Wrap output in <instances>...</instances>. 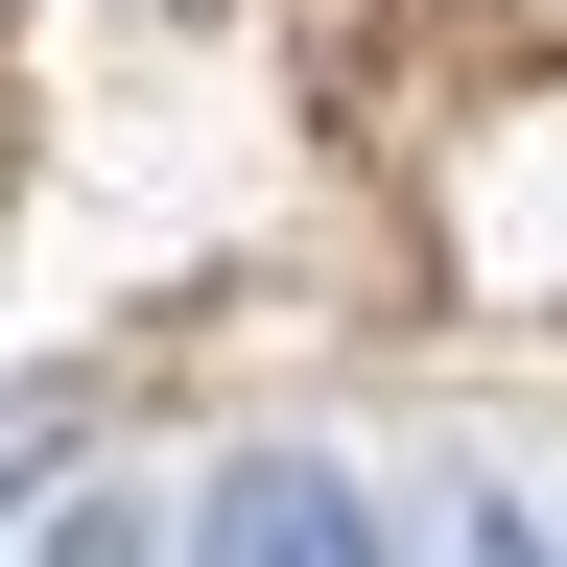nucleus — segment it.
I'll list each match as a JSON object with an SVG mask.
<instances>
[{
	"label": "nucleus",
	"mask_w": 567,
	"mask_h": 567,
	"mask_svg": "<svg viewBox=\"0 0 567 567\" xmlns=\"http://www.w3.org/2000/svg\"><path fill=\"white\" fill-rule=\"evenodd\" d=\"M189 567H379V496L331 450H237V473H189Z\"/></svg>",
	"instance_id": "f257e3e1"
},
{
	"label": "nucleus",
	"mask_w": 567,
	"mask_h": 567,
	"mask_svg": "<svg viewBox=\"0 0 567 567\" xmlns=\"http://www.w3.org/2000/svg\"><path fill=\"white\" fill-rule=\"evenodd\" d=\"M48 567H166V544H142L118 496H71V520H48Z\"/></svg>",
	"instance_id": "7ed1b4c3"
},
{
	"label": "nucleus",
	"mask_w": 567,
	"mask_h": 567,
	"mask_svg": "<svg viewBox=\"0 0 567 567\" xmlns=\"http://www.w3.org/2000/svg\"><path fill=\"white\" fill-rule=\"evenodd\" d=\"M379 567H567L496 473H402V520H379Z\"/></svg>",
	"instance_id": "f03ea898"
}]
</instances>
